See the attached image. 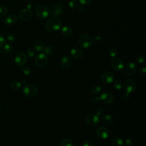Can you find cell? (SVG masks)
Listing matches in <instances>:
<instances>
[{
  "instance_id": "6da1fadb",
  "label": "cell",
  "mask_w": 146,
  "mask_h": 146,
  "mask_svg": "<svg viewBox=\"0 0 146 146\" xmlns=\"http://www.w3.org/2000/svg\"><path fill=\"white\" fill-rule=\"evenodd\" d=\"M62 27V23L56 17H52L48 19L45 24V29L48 32H55L60 30Z\"/></svg>"
},
{
  "instance_id": "7a4b0ae2",
  "label": "cell",
  "mask_w": 146,
  "mask_h": 146,
  "mask_svg": "<svg viewBox=\"0 0 146 146\" xmlns=\"http://www.w3.org/2000/svg\"><path fill=\"white\" fill-rule=\"evenodd\" d=\"M79 44L84 48H88L92 46V38L87 34L81 35L78 39Z\"/></svg>"
},
{
  "instance_id": "3957f363",
  "label": "cell",
  "mask_w": 146,
  "mask_h": 146,
  "mask_svg": "<svg viewBox=\"0 0 146 146\" xmlns=\"http://www.w3.org/2000/svg\"><path fill=\"white\" fill-rule=\"evenodd\" d=\"M23 94L29 98H32L35 96L38 92V89L33 84H26L22 90Z\"/></svg>"
},
{
  "instance_id": "277c9868",
  "label": "cell",
  "mask_w": 146,
  "mask_h": 146,
  "mask_svg": "<svg viewBox=\"0 0 146 146\" xmlns=\"http://www.w3.org/2000/svg\"><path fill=\"white\" fill-rule=\"evenodd\" d=\"M35 64L38 67H44L48 63V57L44 53H40L35 56Z\"/></svg>"
},
{
  "instance_id": "5b68a950",
  "label": "cell",
  "mask_w": 146,
  "mask_h": 146,
  "mask_svg": "<svg viewBox=\"0 0 146 146\" xmlns=\"http://www.w3.org/2000/svg\"><path fill=\"white\" fill-rule=\"evenodd\" d=\"M36 15L40 19H44L49 15V10L47 6L44 5H38L35 10Z\"/></svg>"
},
{
  "instance_id": "8992f818",
  "label": "cell",
  "mask_w": 146,
  "mask_h": 146,
  "mask_svg": "<svg viewBox=\"0 0 146 146\" xmlns=\"http://www.w3.org/2000/svg\"><path fill=\"white\" fill-rule=\"evenodd\" d=\"M123 87L127 93L131 94L135 91L136 85L133 80L131 79H127L124 82Z\"/></svg>"
},
{
  "instance_id": "52a82bcc",
  "label": "cell",
  "mask_w": 146,
  "mask_h": 146,
  "mask_svg": "<svg viewBox=\"0 0 146 146\" xmlns=\"http://www.w3.org/2000/svg\"><path fill=\"white\" fill-rule=\"evenodd\" d=\"M49 10V14L52 17L60 16L63 13V7L59 4L52 5Z\"/></svg>"
},
{
  "instance_id": "ba28073f",
  "label": "cell",
  "mask_w": 146,
  "mask_h": 146,
  "mask_svg": "<svg viewBox=\"0 0 146 146\" xmlns=\"http://www.w3.org/2000/svg\"><path fill=\"white\" fill-rule=\"evenodd\" d=\"M86 121L88 125L92 127H95L99 124L100 118L99 116L96 114H90L86 117Z\"/></svg>"
},
{
  "instance_id": "9c48e42d",
  "label": "cell",
  "mask_w": 146,
  "mask_h": 146,
  "mask_svg": "<svg viewBox=\"0 0 146 146\" xmlns=\"http://www.w3.org/2000/svg\"><path fill=\"white\" fill-rule=\"evenodd\" d=\"M26 62L27 56L25 53L20 52L16 55L15 57V62L17 66L19 67L23 66L26 64Z\"/></svg>"
},
{
  "instance_id": "30bf717a",
  "label": "cell",
  "mask_w": 146,
  "mask_h": 146,
  "mask_svg": "<svg viewBox=\"0 0 146 146\" xmlns=\"http://www.w3.org/2000/svg\"><path fill=\"white\" fill-rule=\"evenodd\" d=\"M115 76L110 71H105L103 72L101 75V79L102 82L106 84H110L113 82Z\"/></svg>"
},
{
  "instance_id": "8fae6325",
  "label": "cell",
  "mask_w": 146,
  "mask_h": 146,
  "mask_svg": "<svg viewBox=\"0 0 146 146\" xmlns=\"http://www.w3.org/2000/svg\"><path fill=\"white\" fill-rule=\"evenodd\" d=\"M100 100H101L103 103L106 104H111L113 102L114 98L113 95L108 91H105L103 92L99 96Z\"/></svg>"
},
{
  "instance_id": "7c38bea8",
  "label": "cell",
  "mask_w": 146,
  "mask_h": 146,
  "mask_svg": "<svg viewBox=\"0 0 146 146\" xmlns=\"http://www.w3.org/2000/svg\"><path fill=\"white\" fill-rule=\"evenodd\" d=\"M137 69V66L135 63L132 62L128 63L124 69V73L128 76H131L135 74Z\"/></svg>"
},
{
  "instance_id": "4fadbf2b",
  "label": "cell",
  "mask_w": 146,
  "mask_h": 146,
  "mask_svg": "<svg viewBox=\"0 0 146 146\" xmlns=\"http://www.w3.org/2000/svg\"><path fill=\"white\" fill-rule=\"evenodd\" d=\"M97 136L102 139H107L110 135V131L104 127H100L96 130Z\"/></svg>"
},
{
  "instance_id": "5bb4252c",
  "label": "cell",
  "mask_w": 146,
  "mask_h": 146,
  "mask_svg": "<svg viewBox=\"0 0 146 146\" xmlns=\"http://www.w3.org/2000/svg\"><path fill=\"white\" fill-rule=\"evenodd\" d=\"M111 66L116 71H120L124 67L123 62L119 58H114L111 62Z\"/></svg>"
},
{
  "instance_id": "9a60e30c",
  "label": "cell",
  "mask_w": 146,
  "mask_h": 146,
  "mask_svg": "<svg viewBox=\"0 0 146 146\" xmlns=\"http://www.w3.org/2000/svg\"><path fill=\"white\" fill-rule=\"evenodd\" d=\"M32 17V13L29 9H23L19 13V18L24 21L26 22L29 21Z\"/></svg>"
},
{
  "instance_id": "2e32d148",
  "label": "cell",
  "mask_w": 146,
  "mask_h": 146,
  "mask_svg": "<svg viewBox=\"0 0 146 146\" xmlns=\"http://www.w3.org/2000/svg\"><path fill=\"white\" fill-rule=\"evenodd\" d=\"M70 54L71 56L75 59H80L84 56V53L83 51L78 48H74L71 49L70 51Z\"/></svg>"
},
{
  "instance_id": "e0dca14e",
  "label": "cell",
  "mask_w": 146,
  "mask_h": 146,
  "mask_svg": "<svg viewBox=\"0 0 146 146\" xmlns=\"http://www.w3.org/2000/svg\"><path fill=\"white\" fill-rule=\"evenodd\" d=\"M72 63V60L68 55H64L62 57L60 60V66L64 68L69 67Z\"/></svg>"
},
{
  "instance_id": "ac0fdd59",
  "label": "cell",
  "mask_w": 146,
  "mask_h": 146,
  "mask_svg": "<svg viewBox=\"0 0 146 146\" xmlns=\"http://www.w3.org/2000/svg\"><path fill=\"white\" fill-rule=\"evenodd\" d=\"M18 20L17 17L15 15H9L4 18V23L6 25H12L15 24Z\"/></svg>"
},
{
  "instance_id": "d6986e66",
  "label": "cell",
  "mask_w": 146,
  "mask_h": 146,
  "mask_svg": "<svg viewBox=\"0 0 146 146\" xmlns=\"http://www.w3.org/2000/svg\"><path fill=\"white\" fill-rule=\"evenodd\" d=\"M34 50L38 52H40L43 50L44 48V44L40 40H37L35 42L34 45Z\"/></svg>"
},
{
  "instance_id": "ffe728a7",
  "label": "cell",
  "mask_w": 146,
  "mask_h": 146,
  "mask_svg": "<svg viewBox=\"0 0 146 146\" xmlns=\"http://www.w3.org/2000/svg\"><path fill=\"white\" fill-rule=\"evenodd\" d=\"M61 31H62V33L65 35V36H70L73 33V30L70 27V26H63L62 28V30H61Z\"/></svg>"
},
{
  "instance_id": "44dd1931",
  "label": "cell",
  "mask_w": 146,
  "mask_h": 146,
  "mask_svg": "<svg viewBox=\"0 0 146 146\" xmlns=\"http://www.w3.org/2000/svg\"><path fill=\"white\" fill-rule=\"evenodd\" d=\"M102 120L104 124H109L111 123H112V121L113 120V118L111 115L106 114V115H104L102 117Z\"/></svg>"
},
{
  "instance_id": "7402d4cb",
  "label": "cell",
  "mask_w": 146,
  "mask_h": 146,
  "mask_svg": "<svg viewBox=\"0 0 146 146\" xmlns=\"http://www.w3.org/2000/svg\"><path fill=\"white\" fill-rule=\"evenodd\" d=\"M90 91L93 94H99L102 91V87L98 84H94L91 87Z\"/></svg>"
},
{
  "instance_id": "603a6c76",
  "label": "cell",
  "mask_w": 146,
  "mask_h": 146,
  "mask_svg": "<svg viewBox=\"0 0 146 146\" xmlns=\"http://www.w3.org/2000/svg\"><path fill=\"white\" fill-rule=\"evenodd\" d=\"M112 144L113 146H123L124 141L120 137H116L112 140Z\"/></svg>"
},
{
  "instance_id": "cb8c5ba5",
  "label": "cell",
  "mask_w": 146,
  "mask_h": 146,
  "mask_svg": "<svg viewBox=\"0 0 146 146\" xmlns=\"http://www.w3.org/2000/svg\"><path fill=\"white\" fill-rule=\"evenodd\" d=\"M60 146H74V144L71 140L64 139L60 142Z\"/></svg>"
},
{
  "instance_id": "d4e9b609",
  "label": "cell",
  "mask_w": 146,
  "mask_h": 146,
  "mask_svg": "<svg viewBox=\"0 0 146 146\" xmlns=\"http://www.w3.org/2000/svg\"><path fill=\"white\" fill-rule=\"evenodd\" d=\"M13 46L10 43H7L5 44L3 46V50L7 54H10L13 52Z\"/></svg>"
},
{
  "instance_id": "484cf974",
  "label": "cell",
  "mask_w": 146,
  "mask_h": 146,
  "mask_svg": "<svg viewBox=\"0 0 146 146\" xmlns=\"http://www.w3.org/2000/svg\"><path fill=\"white\" fill-rule=\"evenodd\" d=\"M10 86L13 90H18L21 87L22 84L19 82H18V81H13L11 82Z\"/></svg>"
},
{
  "instance_id": "4316f807",
  "label": "cell",
  "mask_w": 146,
  "mask_h": 146,
  "mask_svg": "<svg viewBox=\"0 0 146 146\" xmlns=\"http://www.w3.org/2000/svg\"><path fill=\"white\" fill-rule=\"evenodd\" d=\"M43 52L44 54L46 55H51L53 54V49L50 46H47L46 47H44V49H43Z\"/></svg>"
},
{
  "instance_id": "83f0119b",
  "label": "cell",
  "mask_w": 146,
  "mask_h": 146,
  "mask_svg": "<svg viewBox=\"0 0 146 146\" xmlns=\"http://www.w3.org/2000/svg\"><path fill=\"white\" fill-rule=\"evenodd\" d=\"M113 87L115 89L117 90H120L122 88V83L120 79H116L113 80Z\"/></svg>"
},
{
  "instance_id": "f1b7e54d",
  "label": "cell",
  "mask_w": 146,
  "mask_h": 146,
  "mask_svg": "<svg viewBox=\"0 0 146 146\" xmlns=\"http://www.w3.org/2000/svg\"><path fill=\"white\" fill-rule=\"evenodd\" d=\"M8 13V9L5 5H0V17L5 15Z\"/></svg>"
},
{
  "instance_id": "f546056e",
  "label": "cell",
  "mask_w": 146,
  "mask_h": 146,
  "mask_svg": "<svg viewBox=\"0 0 146 146\" xmlns=\"http://www.w3.org/2000/svg\"><path fill=\"white\" fill-rule=\"evenodd\" d=\"M78 5V1L77 0H71L68 2V6L72 9L76 8Z\"/></svg>"
},
{
  "instance_id": "4dcf8cb0",
  "label": "cell",
  "mask_w": 146,
  "mask_h": 146,
  "mask_svg": "<svg viewBox=\"0 0 146 146\" xmlns=\"http://www.w3.org/2000/svg\"><path fill=\"white\" fill-rule=\"evenodd\" d=\"M117 50L115 47L111 48L109 51V55L112 58H115L117 55Z\"/></svg>"
},
{
  "instance_id": "1f68e13d",
  "label": "cell",
  "mask_w": 146,
  "mask_h": 146,
  "mask_svg": "<svg viewBox=\"0 0 146 146\" xmlns=\"http://www.w3.org/2000/svg\"><path fill=\"white\" fill-rule=\"evenodd\" d=\"M15 39H16L15 36L14 35H13V34H11L7 35L6 36V38H5L6 40L9 43H12V42H14Z\"/></svg>"
},
{
  "instance_id": "d6a6232c",
  "label": "cell",
  "mask_w": 146,
  "mask_h": 146,
  "mask_svg": "<svg viewBox=\"0 0 146 146\" xmlns=\"http://www.w3.org/2000/svg\"><path fill=\"white\" fill-rule=\"evenodd\" d=\"M26 53L27 54V55L30 57V58H33L35 56L36 53L34 50L32 49V48H29L26 51Z\"/></svg>"
},
{
  "instance_id": "836d02e7",
  "label": "cell",
  "mask_w": 146,
  "mask_h": 146,
  "mask_svg": "<svg viewBox=\"0 0 146 146\" xmlns=\"http://www.w3.org/2000/svg\"><path fill=\"white\" fill-rule=\"evenodd\" d=\"M22 72L23 73L26 75H29L31 74V69L29 67H27V66H25V67H23L22 68Z\"/></svg>"
},
{
  "instance_id": "e575fe53",
  "label": "cell",
  "mask_w": 146,
  "mask_h": 146,
  "mask_svg": "<svg viewBox=\"0 0 146 146\" xmlns=\"http://www.w3.org/2000/svg\"><path fill=\"white\" fill-rule=\"evenodd\" d=\"M145 60V58L143 55H139L136 58V62L139 64L143 63Z\"/></svg>"
},
{
  "instance_id": "d590c367",
  "label": "cell",
  "mask_w": 146,
  "mask_h": 146,
  "mask_svg": "<svg viewBox=\"0 0 146 146\" xmlns=\"http://www.w3.org/2000/svg\"><path fill=\"white\" fill-rule=\"evenodd\" d=\"M92 39L93 42L96 43H99L102 42V38L100 35H96V36H95Z\"/></svg>"
},
{
  "instance_id": "8d00e7d4",
  "label": "cell",
  "mask_w": 146,
  "mask_h": 146,
  "mask_svg": "<svg viewBox=\"0 0 146 146\" xmlns=\"http://www.w3.org/2000/svg\"><path fill=\"white\" fill-rule=\"evenodd\" d=\"M133 143V141L131 139H129V138H127L125 140V146H132Z\"/></svg>"
},
{
  "instance_id": "74e56055",
  "label": "cell",
  "mask_w": 146,
  "mask_h": 146,
  "mask_svg": "<svg viewBox=\"0 0 146 146\" xmlns=\"http://www.w3.org/2000/svg\"><path fill=\"white\" fill-rule=\"evenodd\" d=\"M5 42H6L5 38L3 37L2 35L0 34V47L3 46L4 44H5Z\"/></svg>"
},
{
  "instance_id": "f35d334b",
  "label": "cell",
  "mask_w": 146,
  "mask_h": 146,
  "mask_svg": "<svg viewBox=\"0 0 146 146\" xmlns=\"http://www.w3.org/2000/svg\"><path fill=\"white\" fill-rule=\"evenodd\" d=\"M79 1L80 4L82 5H87L90 4L92 2V0H79Z\"/></svg>"
},
{
  "instance_id": "ab89813d",
  "label": "cell",
  "mask_w": 146,
  "mask_h": 146,
  "mask_svg": "<svg viewBox=\"0 0 146 146\" xmlns=\"http://www.w3.org/2000/svg\"><path fill=\"white\" fill-rule=\"evenodd\" d=\"M82 146H94L93 145V143L89 141V140H86V141H84L82 143Z\"/></svg>"
},
{
  "instance_id": "60d3db41",
  "label": "cell",
  "mask_w": 146,
  "mask_h": 146,
  "mask_svg": "<svg viewBox=\"0 0 146 146\" xmlns=\"http://www.w3.org/2000/svg\"><path fill=\"white\" fill-rule=\"evenodd\" d=\"M130 98V95H129V94L128 93H125L122 96V99L124 101H128Z\"/></svg>"
},
{
  "instance_id": "b9f144b4",
  "label": "cell",
  "mask_w": 146,
  "mask_h": 146,
  "mask_svg": "<svg viewBox=\"0 0 146 146\" xmlns=\"http://www.w3.org/2000/svg\"><path fill=\"white\" fill-rule=\"evenodd\" d=\"M96 115L98 116H99L100 115H102L103 112H104V110L103 108L102 107H98L97 109H96Z\"/></svg>"
},
{
  "instance_id": "7bdbcfd3",
  "label": "cell",
  "mask_w": 146,
  "mask_h": 146,
  "mask_svg": "<svg viewBox=\"0 0 146 146\" xmlns=\"http://www.w3.org/2000/svg\"><path fill=\"white\" fill-rule=\"evenodd\" d=\"M139 72H140V73L142 75L144 76V75H145V74H146V68H145L144 67H141V68L140 69Z\"/></svg>"
},
{
  "instance_id": "ee69618b",
  "label": "cell",
  "mask_w": 146,
  "mask_h": 146,
  "mask_svg": "<svg viewBox=\"0 0 146 146\" xmlns=\"http://www.w3.org/2000/svg\"><path fill=\"white\" fill-rule=\"evenodd\" d=\"M77 7H78V9H77V10H78V11H79V12H81V11H83V10H84V6H83V5H81V4L78 5V6H77Z\"/></svg>"
},
{
  "instance_id": "f6af8a7d",
  "label": "cell",
  "mask_w": 146,
  "mask_h": 146,
  "mask_svg": "<svg viewBox=\"0 0 146 146\" xmlns=\"http://www.w3.org/2000/svg\"><path fill=\"white\" fill-rule=\"evenodd\" d=\"M91 100L93 102H98V100H99L100 98H99V97H98V96H93L91 98Z\"/></svg>"
},
{
  "instance_id": "bcb514c9",
  "label": "cell",
  "mask_w": 146,
  "mask_h": 146,
  "mask_svg": "<svg viewBox=\"0 0 146 146\" xmlns=\"http://www.w3.org/2000/svg\"><path fill=\"white\" fill-rule=\"evenodd\" d=\"M32 7V6H31V4H28L27 5V9H29V10H30V9H31V7Z\"/></svg>"
},
{
  "instance_id": "7dc6e473",
  "label": "cell",
  "mask_w": 146,
  "mask_h": 146,
  "mask_svg": "<svg viewBox=\"0 0 146 146\" xmlns=\"http://www.w3.org/2000/svg\"><path fill=\"white\" fill-rule=\"evenodd\" d=\"M0 108H1V104H0Z\"/></svg>"
}]
</instances>
